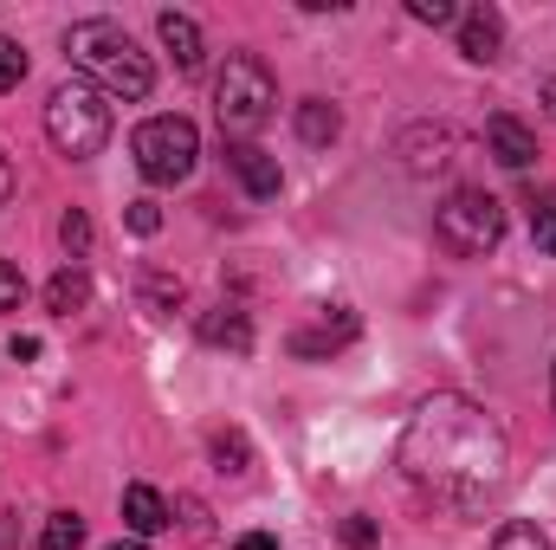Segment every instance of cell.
I'll return each mask as SVG.
<instances>
[{"instance_id": "1", "label": "cell", "mask_w": 556, "mask_h": 550, "mask_svg": "<svg viewBox=\"0 0 556 550\" xmlns=\"http://www.w3.org/2000/svg\"><path fill=\"white\" fill-rule=\"evenodd\" d=\"M402 473L427 499L479 512L505 486V427L466 396H427L402 434Z\"/></svg>"}, {"instance_id": "2", "label": "cell", "mask_w": 556, "mask_h": 550, "mask_svg": "<svg viewBox=\"0 0 556 550\" xmlns=\"http://www.w3.org/2000/svg\"><path fill=\"white\" fill-rule=\"evenodd\" d=\"M65 59L98 85V91H111V98H149V85H155V65L137 52V39L117 26V20H78L72 33H65Z\"/></svg>"}, {"instance_id": "3", "label": "cell", "mask_w": 556, "mask_h": 550, "mask_svg": "<svg viewBox=\"0 0 556 550\" xmlns=\"http://www.w3.org/2000/svg\"><path fill=\"white\" fill-rule=\"evenodd\" d=\"M278 111V85L273 72L253 59V52H233L227 59V72H220V85H214V117H220V137L247 142L253 130H266Z\"/></svg>"}, {"instance_id": "4", "label": "cell", "mask_w": 556, "mask_h": 550, "mask_svg": "<svg viewBox=\"0 0 556 550\" xmlns=\"http://www.w3.org/2000/svg\"><path fill=\"white\" fill-rule=\"evenodd\" d=\"M46 137H52L59 155L91 162L111 142V104H104V91L98 85H59L46 98Z\"/></svg>"}, {"instance_id": "5", "label": "cell", "mask_w": 556, "mask_h": 550, "mask_svg": "<svg viewBox=\"0 0 556 550\" xmlns=\"http://www.w3.org/2000/svg\"><path fill=\"white\" fill-rule=\"evenodd\" d=\"M433 240H440L453 260H485V253L505 240V208H498V195H485V188H453V195L440 201V214H433Z\"/></svg>"}, {"instance_id": "6", "label": "cell", "mask_w": 556, "mask_h": 550, "mask_svg": "<svg viewBox=\"0 0 556 550\" xmlns=\"http://www.w3.org/2000/svg\"><path fill=\"white\" fill-rule=\"evenodd\" d=\"M130 155H137V168L149 182H188L194 175V155H201V130L188 124V117H149L137 124V137H130Z\"/></svg>"}, {"instance_id": "7", "label": "cell", "mask_w": 556, "mask_h": 550, "mask_svg": "<svg viewBox=\"0 0 556 550\" xmlns=\"http://www.w3.org/2000/svg\"><path fill=\"white\" fill-rule=\"evenodd\" d=\"M227 168L247 182V195H253V201H273L278 182H285V175H278V162L260 149V142H227Z\"/></svg>"}, {"instance_id": "8", "label": "cell", "mask_w": 556, "mask_h": 550, "mask_svg": "<svg viewBox=\"0 0 556 550\" xmlns=\"http://www.w3.org/2000/svg\"><path fill=\"white\" fill-rule=\"evenodd\" d=\"M498 46H505V20H498V7H472V13H459V52H466L472 65H492Z\"/></svg>"}, {"instance_id": "9", "label": "cell", "mask_w": 556, "mask_h": 550, "mask_svg": "<svg viewBox=\"0 0 556 550\" xmlns=\"http://www.w3.org/2000/svg\"><path fill=\"white\" fill-rule=\"evenodd\" d=\"M201 343L247 357V350H253V324H247V311H233V304H214V311H201Z\"/></svg>"}, {"instance_id": "10", "label": "cell", "mask_w": 556, "mask_h": 550, "mask_svg": "<svg viewBox=\"0 0 556 550\" xmlns=\"http://www.w3.org/2000/svg\"><path fill=\"white\" fill-rule=\"evenodd\" d=\"M485 149H492L505 168H531V162H538V137H531L518 117H492V124H485Z\"/></svg>"}, {"instance_id": "11", "label": "cell", "mask_w": 556, "mask_h": 550, "mask_svg": "<svg viewBox=\"0 0 556 550\" xmlns=\"http://www.w3.org/2000/svg\"><path fill=\"white\" fill-rule=\"evenodd\" d=\"M124 525H130L137 538L168 532V505H162V492H155V486H124Z\"/></svg>"}, {"instance_id": "12", "label": "cell", "mask_w": 556, "mask_h": 550, "mask_svg": "<svg viewBox=\"0 0 556 550\" xmlns=\"http://www.w3.org/2000/svg\"><path fill=\"white\" fill-rule=\"evenodd\" d=\"M155 33H162V46L175 52V65H181V72H201V26H194L188 13H162V20H155Z\"/></svg>"}, {"instance_id": "13", "label": "cell", "mask_w": 556, "mask_h": 550, "mask_svg": "<svg viewBox=\"0 0 556 550\" xmlns=\"http://www.w3.org/2000/svg\"><path fill=\"white\" fill-rule=\"evenodd\" d=\"M85 304H91V278L78 273V266H65V273L46 285V311H52V317H72V311H85Z\"/></svg>"}, {"instance_id": "14", "label": "cell", "mask_w": 556, "mask_h": 550, "mask_svg": "<svg viewBox=\"0 0 556 550\" xmlns=\"http://www.w3.org/2000/svg\"><path fill=\"white\" fill-rule=\"evenodd\" d=\"M350 337H356V317H350V311H337V324H324V330H298V337H291V350H298V357H324V350H343Z\"/></svg>"}, {"instance_id": "15", "label": "cell", "mask_w": 556, "mask_h": 550, "mask_svg": "<svg viewBox=\"0 0 556 550\" xmlns=\"http://www.w3.org/2000/svg\"><path fill=\"white\" fill-rule=\"evenodd\" d=\"M337 130H343V117H337V104H298V137L304 142H337Z\"/></svg>"}, {"instance_id": "16", "label": "cell", "mask_w": 556, "mask_h": 550, "mask_svg": "<svg viewBox=\"0 0 556 550\" xmlns=\"http://www.w3.org/2000/svg\"><path fill=\"white\" fill-rule=\"evenodd\" d=\"M85 545V518L78 512H52L46 532H39V550H78Z\"/></svg>"}, {"instance_id": "17", "label": "cell", "mask_w": 556, "mask_h": 550, "mask_svg": "<svg viewBox=\"0 0 556 550\" xmlns=\"http://www.w3.org/2000/svg\"><path fill=\"white\" fill-rule=\"evenodd\" d=\"M525 208H531V234H538V247H544V253L556 260V188H544V195H531Z\"/></svg>"}, {"instance_id": "18", "label": "cell", "mask_w": 556, "mask_h": 550, "mask_svg": "<svg viewBox=\"0 0 556 550\" xmlns=\"http://www.w3.org/2000/svg\"><path fill=\"white\" fill-rule=\"evenodd\" d=\"M492 550H551V538H544L538 525L511 518V525H498V538H492Z\"/></svg>"}, {"instance_id": "19", "label": "cell", "mask_w": 556, "mask_h": 550, "mask_svg": "<svg viewBox=\"0 0 556 550\" xmlns=\"http://www.w3.org/2000/svg\"><path fill=\"white\" fill-rule=\"evenodd\" d=\"M247 460H253L247 453V434H214V466L220 473H247Z\"/></svg>"}, {"instance_id": "20", "label": "cell", "mask_w": 556, "mask_h": 550, "mask_svg": "<svg viewBox=\"0 0 556 550\" xmlns=\"http://www.w3.org/2000/svg\"><path fill=\"white\" fill-rule=\"evenodd\" d=\"M20 78H26V52H20V39L0 33V91H13Z\"/></svg>"}, {"instance_id": "21", "label": "cell", "mask_w": 556, "mask_h": 550, "mask_svg": "<svg viewBox=\"0 0 556 550\" xmlns=\"http://www.w3.org/2000/svg\"><path fill=\"white\" fill-rule=\"evenodd\" d=\"M59 240H65V253H85V247H91V221H85V208H72V214L59 221Z\"/></svg>"}, {"instance_id": "22", "label": "cell", "mask_w": 556, "mask_h": 550, "mask_svg": "<svg viewBox=\"0 0 556 550\" xmlns=\"http://www.w3.org/2000/svg\"><path fill=\"white\" fill-rule=\"evenodd\" d=\"M408 13L427 20V26H453V20H459V7H453V0H408Z\"/></svg>"}, {"instance_id": "23", "label": "cell", "mask_w": 556, "mask_h": 550, "mask_svg": "<svg viewBox=\"0 0 556 550\" xmlns=\"http://www.w3.org/2000/svg\"><path fill=\"white\" fill-rule=\"evenodd\" d=\"M20 298H26V278L0 260V317H7V311H20Z\"/></svg>"}, {"instance_id": "24", "label": "cell", "mask_w": 556, "mask_h": 550, "mask_svg": "<svg viewBox=\"0 0 556 550\" xmlns=\"http://www.w3.org/2000/svg\"><path fill=\"white\" fill-rule=\"evenodd\" d=\"M142 285H149V298H155V304H168V311L181 304V278H162V273H149Z\"/></svg>"}, {"instance_id": "25", "label": "cell", "mask_w": 556, "mask_h": 550, "mask_svg": "<svg viewBox=\"0 0 556 550\" xmlns=\"http://www.w3.org/2000/svg\"><path fill=\"white\" fill-rule=\"evenodd\" d=\"M130 227H137V234H155V227H162V208H155V201H130Z\"/></svg>"}, {"instance_id": "26", "label": "cell", "mask_w": 556, "mask_h": 550, "mask_svg": "<svg viewBox=\"0 0 556 550\" xmlns=\"http://www.w3.org/2000/svg\"><path fill=\"white\" fill-rule=\"evenodd\" d=\"M343 545H350V550H369V545H376V525H369V518H350V525H343Z\"/></svg>"}, {"instance_id": "27", "label": "cell", "mask_w": 556, "mask_h": 550, "mask_svg": "<svg viewBox=\"0 0 556 550\" xmlns=\"http://www.w3.org/2000/svg\"><path fill=\"white\" fill-rule=\"evenodd\" d=\"M233 550H278V545H273V538H266V532H253V538H240V545H233Z\"/></svg>"}, {"instance_id": "28", "label": "cell", "mask_w": 556, "mask_h": 550, "mask_svg": "<svg viewBox=\"0 0 556 550\" xmlns=\"http://www.w3.org/2000/svg\"><path fill=\"white\" fill-rule=\"evenodd\" d=\"M7 195H13V162L0 155V201H7Z\"/></svg>"}, {"instance_id": "29", "label": "cell", "mask_w": 556, "mask_h": 550, "mask_svg": "<svg viewBox=\"0 0 556 550\" xmlns=\"http://www.w3.org/2000/svg\"><path fill=\"white\" fill-rule=\"evenodd\" d=\"M544 111H551V124H556V78H544Z\"/></svg>"}, {"instance_id": "30", "label": "cell", "mask_w": 556, "mask_h": 550, "mask_svg": "<svg viewBox=\"0 0 556 550\" xmlns=\"http://www.w3.org/2000/svg\"><path fill=\"white\" fill-rule=\"evenodd\" d=\"M111 550H149V545H137V538H117V545H111Z\"/></svg>"}, {"instance_id": "31", "label": "cell", "mask_w": 556, "mask_h": 550, "mask_svg": "<svg viewBox=\"0 0 556 550\" xmlns=\"http://www.w3.org/2000/svg\"><path fill=\"white\" fill-rule=\"evenodd\" d=\"M551 389H556V376H551Z\"/></svg>"}]
</instances>
